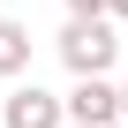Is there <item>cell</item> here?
Segmentation results:
<instances>
[{"label":"cell","mask_w":128,"mask_h":128,"mask_svg":"<svg viewBox=\"0 0 128 128\" xmlns=\"http://www.w3.org/2000/svg\"><path fill=\"white\" fill-rule=\"evenodd\" d=\"M60 60H68V76H113V60H120V30L113 23H68L60 30Z\"/></svg>","instance_id":"1"},{"label":"cell","mask_w":128,"mask_h":128,"mask_svg":"<svg viewBox=\"0 0 128 128\" xmlns=\"http://www.w3.org/2000/svg\"><path fill=\"white\" fill-rule=\"evenodd\" d=\"M0 76L8 83L30 76V23H15V15H0Z\"/></svg>","instance_id":"4"},{"label":"cell","mask_w":128,"mask_h":128,"mask_svg":"<svg viewBox=\"0 0 128 128\" xmlns=\"http://www.w3.org/2000/svg\"><path fill=\"white\" fill-rule=\"evenodd\" d=\"M60 120L68 128H113L120 120V83L113 76H83L68 98H60Z\"/></svg>","instance_id":"2"},{"label":"cell","mask_w":128,"mask_h":128,"mask_svg":"<svg viewBox=\"0 0 128 128\" xmlns=\"http://www.w3.org/2000/svg\"><path fill=\"white\" fill-rule=\"evenodd\" d=\"M68 23H106V0H68Z\"/></svg>","instance_id":"5"},{"label":"cell","mask_w":128,"mask_h":128,"mask_svg":"<svg viewBox=\"0 0 128 128\" xmlns=\"http://www.w3.org/2000/svg\"><path fill=\"white\" fill-rule=\"evenodd\" d=\"M0 128H68V120H60V98H53V90L15 83L8 98H0Z\"/></svg>","instance_id":"3"},{"label":"cell","mask_w":128,"mask_h":128,"mask_svg":"<svg viewBox=\"0 0 128 128\" xmlns=\"http://www.w3.org/2000/svg\"><path fill=\"white\" fill-rule=\"evenodd\" d=\"M106 23H113V30L128 23V0H106Z\"/></svg>","instance_id":"6"},{"label":"cell","mask_w":128,"mask_h":128,"mask_svg":"<svg viewBox=\"0 0 128 128\" xmlns=\"http://www.w3.org/2000/svg\"><path fill=\"white\" fill-rule=\"evenodd\" d=\"M120 120H128V83H120Z\"/></svg>","instance_id":"7"}]
</instances>
